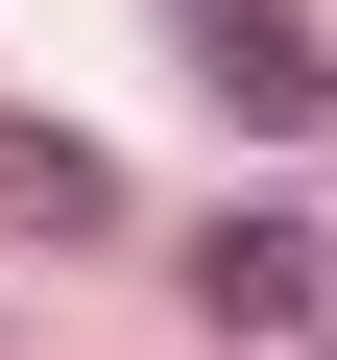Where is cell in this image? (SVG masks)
Returning a JSON list of instances; mask_svg holds the SVG:
<instances>
[{
	"label": "cell",
	"mask_w": 337,
	"mask_h": 360,
	"mask_svg": "<svg viewBox=\"0 0 337 360\" xmlns=\"http://www.w3.org/2000/svg\"><path fill=\"white\" fill-rule=\"evenodd\" d=\"M313 360H337V312H313Z\"/></svg>",
	"instance_id": "277c9868"
},
{
	"label": "cell",
	"mask_w": 337,
	"mask_h": 360,
	"mask_svg": "<svg viewBox=\"0 0 337 360\" xmlns=\"http://www.w3.org/2000/svg\"><path fill=\"white\" fill-rule=\"evenodd\" d=\"M0 217H25V240H121V168L73 120H0Z\"/></svg>",
	"instance_id": "3957f363"
},
{
	"label": "cell",
	"mask_w": 337,
	"mask_h": 360,
	"mask_svg": "<svg viewBox=\"0 0 337 360\" xmlns=\"http://www.w3.org/2000/svg\"><path fill=\"white\" fill-rule=\"evenodd\" d=\"M193 312H217V336H313V312H337V240H313V217H217V240H193Z\"/></svg>",
	"instance_id": "7a4b0ae2"
},
{
	"label": "cell",
	"mask_w": 337,
	"mask_h": 360,
	"mask_svg": "<svg viewBox=\"0 0 337 360\" xmlns=\"http://www.w3.org/2000/svg\"><path fill=\"white\" fill-rule=\"evenodd\" d=\"M168 49H193V96H217L241 144H313V120H337V49L289 25V0H193Z\"/></svg>",
	"instance_id": "6da1fadb"
}]
</instances>
